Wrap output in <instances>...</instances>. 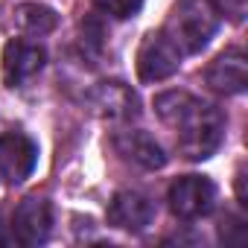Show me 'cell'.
<instances>
[{
	"label": "cell",
	"mask_w": 248,
	"mask_h": 248,
	"mask_svg": "<svg viewBox=\"0 0 248 248\" xmlns=\"http://www.w3.org/2000/svg\"><path fill=\"white\" fill-rule=\"evenodd\" d=\"M155 111L178 138V152L190 161L210 158L222 138H225V114L187 93V91H167L155 99Z\"/></svg>",
	"instance_id": "obj_1"
},
{
	"label": "cell",
	"mask_w": 248,
	"mask_h": 248,
	"mask_svg": "<svg viewBox=\"0 0 248 248\" xmlns=\"http://www.w3.org/2000/svg\"><path fill=\"white\" fill-rule=\"evenodd\" d=\"M219 30V15L210 0H178L172 6L164 32L181 53H202Z\"/></svg>",
	"instance_id": "obj_2"
},
{
	"label": "cell",
	"mask_w": 248,
	"mask_h": 248,
	"mask_svg": "<svg viewBox=\"0 0 248 248\" xmlns=\"http://www.w3.org/2000/svg\"><path fill=\"white\" fill-rule=\"evenodd\" d=\"M178 67H181V50L175 47V41L164 30L149 32L140 41V47H138V76H140V82H164Z\"/></svg>",
	"instance_id": "obj_3"
},
{
	"label": "cell",
	"mask_w": 248,
	"mask_h": 248,
	"mask_svg": "<svg viewBox=\"0 0 248 248\" xmlns=\"http://www.w3.org/2000/svg\"><path fill=\"white\" fill-rule=\"evenodd\" d=\"M167 202L178 219H202L216 207V184L204 175L175 178L167 193Z\"/></svg>",
	"instance_id": "obj_4"
},
{
	"label": "cell",
	"mask_w": 248,
	"mask_h": 248,
	"mask_svg": "<svg viewBox=\"0 0 248 248\" xmlns=\"http://www.w3.org/2000/svg\"><path fill=\"white\" fill-rule=\"evenodd\" d=\"M38 164V143L24 132L0 135V178L9 184H24Z\"/></svg>",
	"instance_id": "obj_5"
},
{
	"label": "cell",
	"mask_w": 248,
	"mask_h": 248,
	"mask_svg": "<svg viewBox=\"0 0 248 248\" xmlns=\"http://www.w3.org/2000/svg\"><path fill=\"white\" fill-rule=\"evenodd\" d=\"M47 62V53L41 44L15 38L3 47V59H0V73H3V82L9 88H21L24 82H30L32 76L41 73Z\"/></svg>",
	"instance_id": "obj_6"
},
{
	"label": "cell",
	"mask_w": 248,
	"mask_h": 248,
	"mask_svg": "<svg viewBox=\"0 0 248 248\" xmlns=\"http://www.w3.org/2000/svg\"><path fill=\"white\" fill-rule=\"evenodd\" d=\"M53 231V207L47 199L30 196L12 213V236L21 245H41Z\"/></svg>",
	"instance_id": "obj_7"
},
{
	"label": "cell",
	"mask_w": 248,
	"mask_h": 248,
	"mask_svg": "<svg viewBox=\"0 0 248 248\" xmlns=\"http://www.w3.org/2000/svg\"><path fill=\"white\" fill-rule=\"evenodd\" d=\"M108 225L120 228V231H132L140 233L152 225L155 219V202L138 190H120L111 202H108Z\"/></svg>",
	"instance_id": "obj_8"
},
{
	"label": "cell",
	"mask_w": 248,
	"mask_h": 248,
	"mask_svg": "<svg viewBox=\"0 0 248 248\" xmlns=\"http://www.w3.org/2000/svg\"><path fill=\"white\" fill-rule=\"evenodd\" d=\"M207 85L216 91V93H225V96H236L245 91L248 85V62H245V53L242 50H225L222 56H216L204 73Z\"/></svg>",
	"instance_id": "obj_9"
},
{
	"label": "cell",
	"mask_w": 248,
	"mask_h": 248,
	"mask_svg": "<svg viewBox=\"0 0 248 248\" xmlns=\"http://www.w3.org/2000/svg\"><path fill=\"white\" fill-rule=\"evenodd\" d=\"M114 146H117V152L126 158V161H132V164H138L143 170H161L167 164V155H164L161 143L149 132H140V129H132V132L117 135L114 138Z\"/></svg>",
	"instance_id": "obj_10"
},
{
	"label": "cell",
	"mask_w": 248,
	"mask_h": 248,
	"mask_svg": "<svg viewBox=\"0 0 248 248\" xmlns=\"http://www.w3.org/2000/svg\"><path fill=\"white\" fill-rule=\"evenodd\" d=\"M93 105L108 120H132L138 117V93L123 82H102L93 93Z\"/></svg>",
	"instance_id": "obj_11"
},
{
	"label": "cell",
	"mask_w": 248,
	"mask_h": 248,
	"mask_svg": "<svg viewBox=\"0 0 248 248\" xmlns=\"http://www.w3.org/2000/svg\"><path fill=\"white\" fill-rule=\"evenodd\" d=\"M15 24L27 32V35H50L59 27V15L44 6V3H21L15 9Z\"/></svg>",
	"instance_id": "obj_12"
},
{
	"label": "cell",
	"mask_w": 248,
	"mask_h": 248,
	"mask_svg": "<svg viewBox=\"0 0 248 248\" xmlns=\"http://www.w3.org/2000/svg\"><path fill=\"white\" fill-rule=\"evenodd\" d=\"M96 9L117 18V21H126V18H135L140 9H143V0H93Z\"/></svg>",
	"instance_id": "obj_13"
},
{
	"label": "cell",
	"mask_w": 248,
	"mask_h": 248,
	"mask_svg": "<svg viewBox=\"0 0 248 248\" xmlns=\"http://www.w3.org/2000/svg\"><path fill=\"white\" fill-rule=\"evenodd\" d=\"M216 15H228L231 21H242L245 15V0H210Z\"/></svg>",
	"instance_id": "obj_14"
},
{
	"label": "cell",
	"mask_w": 248,
	"mask_h": 248,
	"mask_svg": "<svg viewBox=\"0 0 248 248\" xmlns=\"http://www.w3.org/2000/svg\"><path fill=\"white\" fill-rule=\"evenodd\" d=\"M236 199H239L242 207L248 204V196H245V172H242V170L236 172Z\"/></svg>",
	"instance_id": "obj_15"
}]
</instances>
